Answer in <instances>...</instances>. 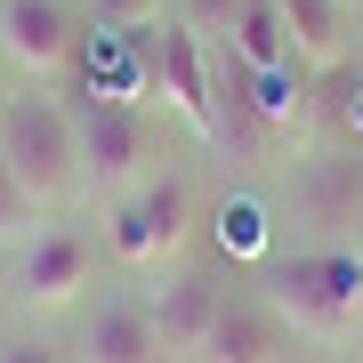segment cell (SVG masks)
Segmentation results:
<instances>
[{"mask_svg": "<svg viewBox=\"0 0 363 363\" xmlns=\"http://www.w3.org/2000/svg\"><path fill=\"white\" fill-rule=\"evenodd\" d=\"M0 162H9V178L33 194L40 218H57V210L89 202V186H81V138H73V105L57 89H16L0 97Z\"/></svg>", "mask_w": 363, "mask_h": 363, "instance_id": "1", "label": "cell"}, {"mask_svg": "<svg viewBox=\"0 0 363 363\" xmlns=\"http://www.w3.org/2000/svg\"><path fill=\"white\" fill-rule=\"evenodd\" d=\"M267 307L307 339H347L363 323V259L355 250H307L267 267Z\"/></svg>", "mask_w": 363, "mask_h": 363, "instance_id": "2", "label": "cell"}, {"mask_svg": "<svg viewBox=\"0 0 363 363\" xmlns=\"http://www.w3.org/2000/svg\"><path fill=\"white\" fill-rule=\"evenodd\" d=\"M73 138H81V186L105 194V202H121V194H138L145 178H162L154 169V121H145V105H130V97L89 89L73 105Z\"/></svg>", "mask_w": 363, "mask_h": 363, "instance_id": "3", "label": "cell"}, {"mask_svg": "<svg viewBox=\"0 0 363 363\" xmlns=\"http://www.w3.org/2000/svg\"><path fill=\"white\" fill-rule=\"evenodd\" d=\"M186 234H194V194H186V178H169V169L145 178L138 194L105 202V250H113L121 267H138V274L178 267Z\"/></svg>", "mask_w": 363, "mask_h": 363, "instance_id": "4", "label": "cell"}, {"mask_svg": "<svg viewBox=\"0 0 363 363\" xmlns=\"http://www.w3.org/2000/svg\"><path fill=\"white\" fill-rule=\"evenodd\" d=\"M0 57L33 81V89H57L81 57V25L65 0H0Z\"/></svg>", "mask_w": 363, "mask_h": 363, "instance_id": "5", "label": "cell"}, {"mask_svg": "<svg viewBox=\"0 0 363 363\" xmlns=\"http://www.w3.org/2000/svg\"><path fill=\"white\" fill-rule=\"evenodd\" d=\"M145 89H154L194 138H218V105H210V40H202L194 25H154Z\"/></svg>", "mask_w": 363, "mask_h": 363, "instance_id": "6", "label": "cell"}, {"mask_svg": "<svg viewBox=\"0 0 363 363\" xmlns=\"http://www.w3.org/2000/svg\"><path fill=\"white\" fill-rule=\"evenodd\" d=\"M89 267H97V250H89V234H73V226H40L25 250H16V267H9V283L25 307L40 315H57V307H73L81 291H89Z\"/></svg>", "mask_w": 363, "mask_h": 363, "instance_id": "7", "label": "cell"}, {"mask_svg": "<svg viewBox=\"0 0 363 363\" xmlns=\"http://www.w3.org/2000/svg\"><path fill=\"white\" fill-rule=\"evenodd\" d=\"M218 307H226V291L210 283V274L178 267L154 298H145V315H154V331H162V355H169V363H202L210 331H218Z\"/></svg>", "mask_w": 363, "mask_h": 363, "instance_id": "8", "label": "cell"}, {"mask_svg": "<svg viewBox=\"0 0 363 363\" xmlns=\"http://www.w3.org/2000/svg\"><path fill=\"white\" fill-rule=\"evenodd\" d=\"M291 355V323L267 307V298H226L218 331H210L202 363H283Z\"/></svg>", "mask_w": 363, "mask_h": 363, "instance_id": "9", "label": "cell"}, {"mask_svg": "<svg viewBox=\"0 0 363 363\" xmlns=\"http://www.w3.org/2000/svg\"><path fill=\"white\" fill-rule=\"evenodd\" d=\"M73 363H169V355H162V331L145 307H97Z\"/></svg>", "mask_w": 363, "mask_h": 363, "instance_id": "10", "label": "cell"}, {"mask_svg": "<svg viewBox=\"0 0 363 363\" xmlns=\"http://www.w3.org/2000/svg\"><path fill=\"white\" fill-rule=\"evenodd\" d=\"M274 9H283V33H291L298 65H339V57H347L355 0H274Z\"/></svg>", "mask_w": 363, "mask_h": 363, "instance_id": "11", "label": "cell"}, {"mask_svg": "<svg viewBox=\"0 0 363 363\" xmlns=\"http://www.w3.org/2000/svg\"><path fill=\"white\" fill-rule=\"evenodd\" d=\"M226 49L242 57L250 73H291V65H298V57H291V33H283V9H274V0H242V16H234Z\"/></svg>", "mask_w": 363, "mask_h": 363, "instance_id": "12", "label": "cell"}, {"mask_svg": "<svg viewBox=\"0 0 363 363\" xmlns=\"http://www.w3.org/2000/svg\"><path fill=\"white\" fill-rule=\"evenodd\" d=\"M40 226H49V218L33 210V194L9 178V162H0V250H9V242H33Z\"/></svg>", "mask_w": 363, "mask_h": 363, "instance_id": "13", "label": "cell"}, {"mask_svg": "<svg viewBox=\"0 0 363 363\" xmlns=\"http://www.w3.org/2000/svg\"><path fill=\"white\" fill-rule=\"evenodd\" d=\"M162 9H169V0H89V16L105 33H154Z\"/></svg>", "mask_w": 363, "mask_h": 363, "instance_id": "14", "label": "cell"}, {"mask_svg": "<svg viewBox=\"0 0 363 363\" xmlns=\"http://www.w3.org/2000/svg\"><path fill=\"white\" fill-rule=\"evenodd\" d=\"M234 16H242V0H186L178 25H194V33L210 40V33H234Z\"/></svg>", "mask_w": 363, "mask_h": 363, "instance_id": "15", "label": "cell"}, {"mask_svg": "<svg viewBox=\"0 0 363 363\" xmlns=\"http://www.w3.org/2000/svg\"><path fill=\"white\" fill-rule=\"evenodd\" d=\"M0 363H73V355L49 347V339H9V347H0Z\"/></svg>", "mask_w": 363, "mask_h": 363, "instance_id": "16", "label": "cell"}, {"mask_svg": "<svg viewBox=\"0 0 363 363\" xmlns=\"http://www.w3.org/2000/svg\"><path fill=\"white\" fill-rule=\"evenodd\" d=\"M0 274H9V267H0Z\"/></svg>", "mask_w": 363, "mask_h": 363, "instance_id": "17", "label": "cell"}]
</instances>
